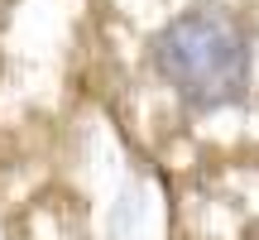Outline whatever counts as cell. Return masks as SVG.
<instances>
[{"mask_svg": "<svg viewBox=\"0 0 259 240\" xmlns=\"http://www.w3.org/2000/svg\"><path fill=\"white\" fill-rule=\"evenodd\" d=\"M149 67L197 115L245 106L254 82V38L226 5L197 0L149 38Z\"/></svg>", "mask_w": 259, "mask_h": 240, "instance_id": "cell-1", "label": "cell"}, {"mask_svg": "<svg viewBox=\"0 0 259 240\" xmlns=\"http://www.w3.org/2000/svg\"><path fill=\"white\" fill-rule=\"evenodd\" d=\"M245 240H259V221H254V226H250V235H245Z\"/></svg>", "mask_w": 259, "mask_h": 240, "instance_id": "cell-2", "label": "cell"}]
</instances>
